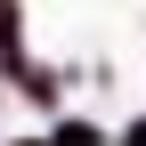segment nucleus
<instances>
[{
    "mask_svg": "<svg viewBox=\"0 0 146 146\" xmlns=\"http://www.w3.org/2000/svg\"><path fill=\"white\" fill-rule=\"evenodd\" d=\"M122 146H146V122H130V130H122Z\"/></svg>",
    "mask_w": 146,
    "mask_h": 146,
    "instance_id": "2",
    "label": "nucleus"
},
{
    "mask_svg": "<svg viewBox=\"0 0 146 146\" xmlns=\"http://www.w3.org/2000/svg\"><path fill=\"white\" fill-rule=\"evenodd\" d=\"M57 146H98V130H89V122H65V130H57Z\"/></svg>",
    "mask_w": 146,
    "mask_h": 146,
    "instance_id": "1",
    "label": "nucleus"
}]
</instances>
